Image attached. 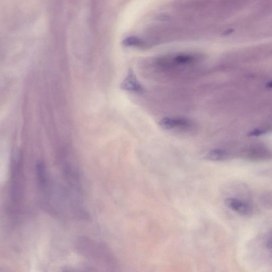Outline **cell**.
Returning <instances> with one entry per match:
<instances>
[{"mask_svg":"<svg viewBox=\"0 0 272 272\" xmlns=\"http://www.w3.org/2000/svg\"><path fill=\"white\" fill-rule=\"evenodd\" d=\"M123 45L125 47H134L138 48H145V43L142 40L136 38H129L124 40Z\"/></svg>","mask_w":272,"mask_h":272,"instance_id":"obj_8","label":"cell"},{"mask_svg":"<svg viewBox=\"0 0 272 272\" xmlns=\"http://www.w3.org/2000/svg\"><path fill=\"white\" fill-rule=\"evenodd\" d=\"M230 154L228 152L221 149L213 150L205 155L206 159L213 161H221L228 159Z\"/></svg>","mask_w":272,"mask_h":272,"instance_id":"obj_7","label":"cell"},{"mask_svg":"<svg viewBox=\"0 0 272 272\" xmlns=\"http://www.w3.org/2000/svg\"><path fill=\"white\" fill-rule=\"evenodd\" d=\"M195 56L189 54L179 55L174 59V62L177 64H184L193 62L195 60Z\"/></svg>","mask_w":272,"mask_h":272,"instance_id":"obj_9","label":"cell"},{"mask_svg":"<svg viewBox=\"0 0 272 272\" xmlns=\"http://www.w3.org/2000/svg\"><path fill=\"white\" fill-rule=\"evenodd\" d=\"M266 246L269 248L272 249V231L267 239L266 242Z\"/></svg>","mask_w":272,"mask_h":272,"instance_id":"obj_10","label":"cell"},{"mask_svg":"<svg viewBox=\"0 0 272 272\" xmlns=\"http://www.w3.org/2000/svg\"><path fill=\"white\" fill-rule=\"evenodd\" d=\"M76 250L85 258L105 267H114L115 260L109 249L92 238L79 236L75 243Z\"/></svg>","mask_w":272,"mask_h":272,"instance_id":"obj_2","label":"cell"},{"mask_svg":"<svg viewBox=\"0 0 272 272\" xmlns=\"http://www.w3.org/2000/svg\"><path fill=\"white\" fill-rule=\"evenodd\" d=\"M160 127L165 130L186 129L192 126V122L184 118H164L159 122Z\"/></svg>","mask_w":272,"mask_h":272,"instance_id":"obj_5","label":"cell"},{"mask_svg":"<svg viewBox=\"0 0 272 272\" xmlns=\"http://www.w3.org/2000/svg\"><path fill=\"white\" fill-rule=\"evenodd\" d=\"M122 90L133 93H141L143 92V87L138 80L132 70L129 69L127 76L120 85Z\"/></svg>","mask_w":272,"mask_h":272,"instance_id":"obj_4","label":"cell"},{"mask_svg":"<svg viewBox=\"0 0 272 272\" xmlns=\"http://www.w3.org/2000/svg\"><path fill=\"white\" fill-rule=\"evenodd\" d=\"M267 86H268L269 88H272V82H269V83L267 84Z\"/></svg>","mask_w":272,"mask_h":272,"instance_id":"obj_11","label":"cell"},{"mask_svg":"<svg viewBox=\"0 0 272 272\" xmlns=\"http://www.w3.org/2000/svg\"><path fill=\"white\" fill-rule=\"evenodd\" d=\"M225 204L229 209L241 216L250 217L253 212V208L249 203L237 198H226L225 199Z\"/></svg>","mask_w":272,"mask_h":272,"instance_id":"obj_3","label":"cell"},{"mask_svg":"<svg viewBox=\"0 0 272 272\" xmlns=\"http://www.w3.org/2000/svg\"><path fill=\"white\" fill-rule=\"evenodd\" d=\"M20 152L14 153L11 160L9 181V211L11 218L16 219L23 209L26 179L23 158Z\"/></svg>","mask_w":272,"mask_h":272,"instance_id":"obj_1","label":"cell"},{"mask_svg":"<svg viewBox=\"0 0 272 272\" xmlns=\"http://www.w3.org/2000/svg\"><path fill=\"white\" fill-rule=\"evenodd\" d=\"M247 157L252 160H266L272 158V153L263 147H256L249 150Z\"/></svg>","mask_w":272,"mask_h":272,"instance_id":"obj_6","label":"cell"}]
</instances>
